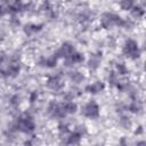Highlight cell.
I'll use <instances>...</instances> for the list:
<instances>
[{
  "label": "cell",
  "mask_w": 146,
  "mask_h": 146,
  "mask_svg": "<svg viewBox=\"0 0 146 146\" xmlns=\"http://www.w3.org/2000/svg\"><path fill=\"white\" fill-rule=\"evenodd\" d=\"M35 122L33 116L30 113H22L19 114L13 122V130L25 133V135H31L35 130Z\"/></svg>",
  "instance_id": "1"
},
{
  "label": "cell",
  "mask_w": 146,
  "mask_h": 146,
  "mask_svg": "<svg viewBox=\"0 0 146 146\" xmlns=\"http://www.w3.org/2000/svg\"><path fill=\"white\" fill-rule=\"evenodd\" d=\"M99 23H100L102 29L110 30V29H113V27H124L125 19L122 18L120 15H117L115 13L105 11V13L102 14Z\"/></svg>",
  "instance_id": "2"
},
{
  "label": "cell",
  "mask_w": 146,
  "mask_h": 146,
  "mask_svg": "<svg viewBox=\"0 0 146 146\" xmlns=\"http://www.w3.org/2000/svg\"><path fill=\"white\" fill-rule=\"evenodd\" d=\"M121 51H122V55L130 60H137L141 56L140 46L135 39H127L122 46Z\"/></svg>",
  "instance_id": "3"
},
{
  "label": "cell",
  "mask_w": 146,
  "mask_h": 146,
  "mask_svg": "<svg viewBox=\"0 0 146 146\" xmlns=\"http://www.w3.org/2000/svg\"><path fill=\"white\" fill-rule=\"evenodd\" d=\"M80 113L86 119L96 120L100 116V106L95 99H89L87 103H84L81 106Z\"/></svg>",
  "instance_id": "4"
},
{
  "label": "cell",
  "mask_w": 146,
  "mask_h": 146,
  "mask_svg": "<svg viewBox=\"0 0 146 146\" xmlns=\"http://www.w3.org/2000/svg\"><path fill=\"white\" fill-rule=\"evenodd\" d=\"M87 133V129L84 125H78L73 131L66 136V144L68 145H78L81 143L83 136Z\"/></svg>",
  "instance_id": "5"
},
{
  "label": "cell",
  "mask_w": 146,
  "mask_h": 146,
  "mask_svg": "<svg viewBox=\"0 0 146 146\" xmlns=\"http://www.w3.org/2000/svg\"><path fill=\"white\" fill-rule=\"evenodd\" d=\"M47 112L51 117H55V119H64L66 116V113L63 108V104L57 100H51L48 104Z\"/></svg>",
  "instance_id": "6"
},
{
  "label": "cell",
  "mask_w": 146,
  "mask_h": 146,
  "mask_svg": "<svg viewBox=\"0 0 146 146\" xmlns=\"http://www.w3.org/2000/svg\"><path fill=\"white\" fill-rule=\"evenodd\" d=\"M21 73V64L17 60L11 62L7 66L0 68V74L3 78H16Z\"/></svg>",
  "instance_id": "7"
},
{
  "label": "cell",
  "mask_w": 146,
  "mask_h": 146,
  "mask_svg": "<svg viewBox=\"0 0 146 146\" xmlns=\"http://www.w3.org/2000/svg\"><path fill=\"white\" fill-rule=\"evenodd\" d=\"M75 50H76V49H75V47H74L73 43H71V42H68V41H65V42H63V43L57 48V50H56L54 54L58 57V59H66V58H68Z\"/></svg>",
  "instance_id": "8"
},
{
  "label": "cell",
  "mask_w": 146,
  "mask_h": 146,
  "mask_svg": "<svg viewBox=\"0 0 146 146\" xmlns=\"http://www.w3.org/2000/svg\"><path fill=\"white\" fill-rule=\"evenodd\" d=\"M87 59H86V56L84 54L75 50L68 58L66 59H63V65L66 66V67H73L74 65H79V64H82L84 63Z\"/></svg>",
  "instance_id": "9"
},
{
  "label": "cell",
  "mask_w": 146,
  "mask_h": 146,
  "mask_svg": "<svg viewBox=\"0 0 146 146\" xmlns=\"http://www.w3.org/2000/svg\"><path fill=\"white\" fill-rule=\"evenodd\" d=\"M46 86L48 89H50L52 91H60V90H63L65 84L59 75H50L47 78Z\"/></svg>",
  "instance_id": "10"
},
{
  "label": "cell",
  "mask_w": 146,
  "mask_h": 146,
  "mask_svg": "<svg viewBox=\"0 0 146 146\" xmlns=\"http://www.w3.org/2000/svg\"><path fill=\"white\" fill-rule=\"evenodd\" d=\"M105 88H106L105 82H103L100 80H96L92 83H89L84 87V92L88 94V95L95 96V95H98V94L103 92L105 90Z\"/></svg>",
  "instance_id": "11"
},
{
  "label": "cell",
  "mask_w": 146,
  "mask_h": 146,
  "mask_svg": "<svg viewBox=\"0 0 146 146\" xmlns=\"http://www.w3.org/2000/svg\"><path fill=\"white\" fill-rule=\"evenodd\" d=\"M58 60H59L58 57L55 54H52V55H49L47 57H44V56L40 57L38 64L41 67H44V68H55L58 64Z\"/></svg>",
  "instance_id": "12"
},
{
  "label": "cell",
  "mask_w": 146,
  "mask_h": 146,
  "mask_svg": "<svg viewBox=\"0 0 146 146\" xmlns=\"http://www.w3.org/2000/svg\"><path fill=\"white\" fill-rule=\"evenodd\" d=\"M102 52H97V54H92L90 56V58L87 60V66L89 71H97L100 67V63H102Z\"/></svg>",
  "instance_id": "13"
},
{
  "label": "cell",
  "mask_w": 146,
  "mask_h": 146,
  "mask_svg": "<svg viewBox=\"0 0 146 146\" xmlns=\"http://www.w3.org/2000/svg\"><path fill=\"white\" fill-rule=\"evenodd\" d=\"M43 25L42 24H36V23H27L23 26V32L25 33V35L31 36L38 32H40L42 30Z\"/></svg>",
  "instance_id": "14"
},
{
  "label": "cell",
  "mask_w": 146,
  "mask_h": 146,
  "mask_svg": "<svg viewBox=\"0 0 146 146\" xmlns=\"http://www.w3.org/2000/svg\"><path fill=\"white\" fill-rule=\"evenodd\" d=\"M62 104H63V108L66 115L75 114L79 111V105L75 102H73V99H65L64 102H62Z\"/></svg>",
  "instance_id": "15"
},
{
  "label": "cell",
  "mask_w": 146,
  "mask_h": 146,
  "mask_svg": "<svg viewBox=\"0 0 146 146\" xmlns=\"http://www.w3.org/2000/svg\"><path fill=\"white\" fill-rule=\"evenodd\" d=\"M115 73L119 75V76H124V75H128L129 74V68L128 66L122 63V62H117L115 64V68H114Z\"/></svg>",
  "instance_id": "16"
},
{
  "label": "cell",
  "mask_w": 146,
  "mask_h": 146,
  "mask_svg": "<svg viewBox=\"0 0 146 146\" xmlns=\"http://www.w3.org/2000/svg\"><path fill=\"white\" fill-rule=\"evenodd\" d=\"M130 14H131V16H132L133 18L140 19V18H143L144 15H145V9H144L141 6L135 5V6L132 7V9L130 10Z\"/></svg>",
  "instance_id": "17"
},
{
  "label": "cell",
  "mask_w": 146,
  "mask_h": 146,
  "mask_svg": "<svg viewBox=\"0 0 146 146\" xmlns=\"http://www.w3.org/2000/svg\"><path fill=\"white\" fill-rule=\"evenodd\" d=\"M71 129H70V125L65 122H60L58 125H57V132L60 137H66L68 133H70Z\"/></svg>",
  "instance_id": "18"
},
{
  "label": "cell",
  "mask_w": 146,
  "mask_h": 146,
  "mask_svg": "<svg viewBox=\"0 0 146 146\" xmlns=\"http://www.w3.org/2000/svg\"><path fill=\"white\" fill-rule=\"evenodd\" d=\"M135 5L136 3L133 0H120L119 1V7L123 11H130Z\"/></svg>",
  "instance_id": "19"
},
{
  "label": "cell",
  "mask_w": 146,
  "mask_h": 146,
  "mask_svg": "<svg viewBox=\"0 0 146 146\" xmlns=\"http://www.w3.org/2000/svg\"><path fill=\"white\" fill-rule=\"evenodd\" d=\"M107 81L112 87H116L120 82V76L115 73V71H111L107 75Z\"/></svg>",
  "instance_id": "20"
},
{
  "label": "cell",
  "mask_w": 146,
  "mask_h": 146,
  "mask_svg": "<svg viewBox=\"0 0 146 146\" xmlns=\"http://www.w3.org/2000/svg\"><path fill=\"white\" fill-rule=\"evenodd\" d=\"M70 79L74 82V83H80L84 80V75L80 72V71H72L70 73Z\"/></svg>",
  "instance_id": "21"
},
{
  "label": "cell",
  "mask_w": 146,
  "mask_h": 146,
  "mask_svg": "<svg viewBox=\"0 0 146 146\" xmlns=\"http://www.w3.org/2000/svg\"><path fill=\"white\" fill-rule=\"evenodd\" d=\"M128 111L129 112H131V113H133V114H137L138 112H140V110H141V106H140V104L138 103V102H136V100H133V102H131L129 105H128Z\"/></svg>",
  "instance_id": "22"
},
{
  "label": "cell",
  "mask_w": 146,
  "mask_h": 146,
  "mask_svg": "<svg viewBox=\"0 0 146 146\" xmlns=\"http://www.w3.org/2000/svg\"><path fill=\"white\" fill-rule=\"evenodd\" d=\"M9 104L13 106V107H17L19 104H21V96L15 94V95H11L10 98H9Z\"/></svg>",
  "instance_id": "23"
},
{
  "label": "cell",
  "mask_w": 146,
  "mask_h": 146,
  "mask_svg": "<svg viewBox=\"0 0 146 146\" xmlns=\"http://www.w3.org/2000/svg\"><path fill=\"white\" fill-rule=\"evenodd\" d=\"M120 124L124 128V129H128L130 125H131V121L129 120V117H125V116H122V119L120 120Z\"/></svg>",
  "instance_id": "24"
},
{
  "label": "cell",
  "mask_w": 146,
  "mask_h": 146,
  "mask_svg": "<svg viewBox=\"0 0 146 146\" xmlns=\"http://www.w3.org/2000/svg\"><path fill=\"white\" fill-rule=\"evenodd\" d=\"M39 99V94L36 91H32L30 95H29V102L31 104H34L36 100Z\"/></svg>",
  "instance_id": "25"
},
{
  "label": "cell",
  "mask_w": 146,
  "mask_h": 146,
  "mask_svg": "<svg viewBox=\"0 0 146 146\" xmlns=\"http://www.w3.org/2000/svg\"><path fill=\"white\" fill-rule=\"evenodd\" d=\"M7 14H8V13H7V8H6L3 5H0V19L3 18Z\"/></svg>",
  "instance_id": "26"
},
{
  "label": "cell",
  "mask_w": 146,
  "mask_h": 146,
  "mask_svg": "<svg viewBox=\"0 0 146 146\" xmlns=\"http://www.w3.org/2000/svg\"><path fill=\"white\" fill-rule=\"evenodd\" d=\"M6 58H7V55H6V52H5L3 50H0V64L5 63Z\"/></svg>",
  "instance_id": "27"
},
{
  "label": "cell",
  "mask_w": 146,
  "mask_h": 146,
  "mask_svg": "<svg viewBox=\"0 0 146 146\" xmlns=\"http://www.w3.org/2000/svg\"><path fill=\"white\" fill-rule=\"evenodd\" d=\"M143 131H144L143 125H138V129H136V130H135V133H136V135H141V133H143Z\"/></svg>",
  "instance_id": "28"
}]
</instances>
